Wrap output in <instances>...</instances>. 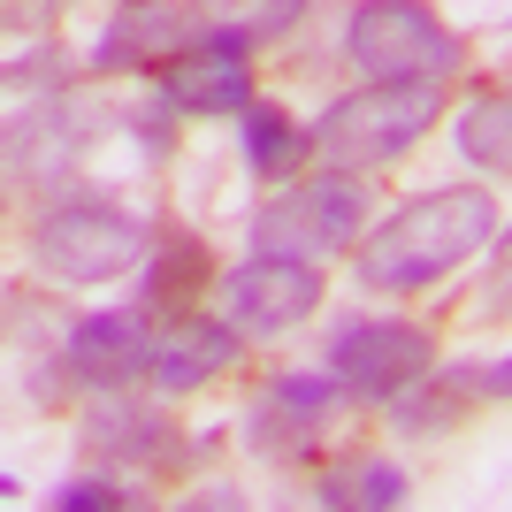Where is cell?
Returning <instances> with one entry per match:
<instances>
[{"label":"cell","mask_w":512,"mask_h":512,"mask_svg":"<svg viewBox=\"0 0 512 512\" xmlns=\"http://www.w3.org/2000/svg\"><path fill=\"white\" fill-rule=\"evenodd\" d=\"M482 245H497V199L482 184H444V192L406 199L398 214L375 222V237H360V283L367 291H428L444 283L459 260H474Z\"/></svg>","instance_id":"obj_1"},{"label":"cell","mask_w":512,"mask_h":512,"mask_svg":"<svg viewBox=\"0 0 512 512\" xmlns=\"http://www.w3.org/2000/svg\"><path fill=\"white\" fill-rule=\"evenodd\" d=\"M444 115V85H390V77H367L360 92H337V100L314 115V161L337 176H367L413 153Z\"/></svg>","instance_id":"obj_2"},{"label":"cell","mask_w":512,"mask_h":512,"mask_svg":"<svg viewBox=\"0 0 512 512\" xmlns=\"http://www.w3.org/2000/svg\"><path fill=\"white\" fill-rule=\"evenodd\" d=\"M344 62L390 85H451L467 62V39L428 0H360L344 16Z\"/></svg>","instance_id":"obj_3"},{"label":"cell","mask_w":512,"mask_h":512,"mask_svg":"<svg viewBox=\"0 0 512 512\" xmlns=\"http://www.w3.org/2000/svg\"><path fill=\"white\" fill-rule=\"evenodd\" d=\"M31 260H39L54 283H115L146 260V222L123 214L115 199H62L31 222Z\"/></svg>","instance_id":"obj_4"},{"label":"cell","mask_w":512,"mask_h":512,"mask_svg":"<svg viewBox=\"0 0 512 512\" xmlns=\"http://www.w3.org/2000/svg\"><path fill=\"white\" fill-rule=\"evenodd\" d=\"M321 360L352 390V406H390L398 390H413L436 367V337L398 314H352V321H337V337H329Z\"/></svg>","instance_id":"obj_5"},{"label":"cell","mask_w":512,"mask_h":512,"mask_svg":"<svg viewBox=\"0 0 512 512\" xmlns=\"http://www.w3.org/2000/svg\"><path fill=\"white\" fill-rule=\"evenodd\" d=\"M367 230V184L360 176H314V184H283L253 222V253H299V260H329L344 245H360Z\"/></svg>","instance_id":"obj_6"},{"label":"cell","mask_w":512,"mask_h":512,"mask_svg":"<svg viewBox=\"0 0 512 512\" xmlns=\"http://www.w3.org/2000/svg\"><path fill=\"white\" fill-rule=\"evenodd\" d=\"M352 406V390L321 367V375H276V383H260V398L245 406V444L268 459V467H299L329 444V428L337 413Z\"/></svg>","instance_id":"obj_7"},{"label":"cell","mask_w":512,"mask_h":512,"mask_svg":"<svg viewBox=\"0 0 512 512\" xmlns=\"http://www.w3.org/2000/svg\"><path fill=\"white\" fill-rule=\"evenodd\" d=\"M85 451H92V459H107V467L153 474V482H176V474H192L199 459H207L199 436H184L169 413H153V406H130L123 390H107V406H92Z\"/></svg>","instance_id":"obj_8"},{"label":"cell","mask_w":512,"mask_h":512,"mask_svg":"<svg viewBox=\"0 0 512 512\" xmlns=\"http://www.w3.org/2000/svg\"><path fill=\"white\" fill-rule=\"evenodd\" d=\"M146 306H100V314H77L62 337V375L85 390H130L153 383V329Z\"/></svg>","instance_id":"obj_9"},{"label":"cell","mask_w":512,"mask_h":512,"mask_svg":"<svg viewBox=\"0 0 512 512\" xmlns=\"http://www.w3.org/2000/svg\"><path fill=\"white\" fill-rule=\"evenodd\" d=\"M314 306H321V260H299V253H253L222 291V314L245 337H291Z\"/></svg>","instance_id":"obj_10"},{"label":"cell","mask_w":512,"mask_h":512,"mask_svg":"<svg viewBox=\"0 0 512 512\" xmlns=\"http://www.w3.org/2000/svg\"><path fill=\"white\" fill-rule=\"evenodd\" d=\"M153 85H161V107L169 115H245V107L260 100L253 92V46H237V39H199L184 46L176 62L153 69Z\"/></svg>","instance_id":"obj_11"},{"label":"cell","mask_w":512,"mask_h":512,"mask_svg":"<svg viewBox=\"0 0 512 512\" xmlns=\"http://www.w3.org/2000/svg\"><path fill=\"white\" fill-rule=\"evenodd\" d=\"M199 39H207L199 0H123L107 16V31L92 39V69H161Z\"/></svg>","instance_id":"obj_12"},{"label":"cell","mask_w":512,"mask_h":512,"mask_svg":"<svg viewBox=\"0 0 512 512\" xmlns=\"http://www.w3.org/2000/svg\"><path fill=\"white\" fill-rule=\"evenodd\" d=\"M245 360V329H237L230 314H176L169 329H161V344H153V390L161 398H184V390H207L214 375H230V367Z\"/></svg>","instance_id":"obj_13"},{"label":"cell","mask_w":512,"mask_h":512,"mask_svg":"<svg viewBox=\"0 0 512 512\" xmlns=\"http://www.w3.org/2000/svg\"><path fill=\"white\" fill-rule=\"evenodd\" d=\"M214 291V245L199 230H161L153 237V260H146V314L153 321H176L192 314L199 299Z\"/></svg>","instance_id":"obj_14"},{"label":"cell","mask_w":512,"mask_h":512,"mask_svg":"<svg viewBox=\"0 0 512 512\" xmlns=\"http://www.w3.org/2000/svg\"><path fill=\"white\" fill-rule=\"evenodd\" d=\"M474 398H490V390H482V367H428L413 390L390 398V413H398L406 436H436V428H451Z\"/></svg>","instance_id":"obj_15"},{"label":"cell","mask_w":512,"mask_h":512,"mask_svg":"<svg viewBox=\"0 0 512 512\" xmlns=\"http://www.w3.org/2000/svg\"><path fill=\"white\" fill-rule=\"evenodd\" d=\"M321 505L329 512H398L413 497V482H406V467L398 459H344V467H329L321 474Z\"/></svg>","instance_id":"obj_16"},{"label":"cell","mask_w":512,"mask_h":512,"mask_svg":"<svg viewBox=\"0 0 512 512\" xmlns=\"http://www.w3.org/2000/svg\"><path fill=\"white\" fill-rule=\"evenodd\" d=\"M237 123H245V161H253V176H268V184H276V176H299V161L314 153V138H306L276 100H253Z\"/></svg>","instance_id":"obj_17"},{"label":"cell","mask_w":512,"mask_h":512,"mask_svg":"<svg viewBox=\"0 0 512 512\" xmlns=\"http://www.w3.org/2000/svg\"><path fill=\"white\" fill-rule=\"evenodd\" d=\"M459 153H467L474 169H512V92H482L474 107H459V123H451Z\"/></svg>","instance_id":"obj_18"},{"label":"cell","mask_w":512,"mask_h":512,"mask_svg":"<svg viewBox=\"0 0 512 512\" xmlns=\"http://www.w3.org/2000/svg\"><path fill=\"white\" fill-rule=\"evenodd\" d=\"M199 8H207L214 39H237V46H268L306 16V0H199Z\"/></svg>","instance_id":"obj_19"},{"label":"cell","mask_w":512,"mask_h":512,"mask_svg":"<svg viewBox=\"0 0 512 512\" xmlns=\"http://www.w3.org/2000/svg\"><path fill=\"white\" fill-rule=\"evenodd\" d=\"M130 505H146V497L130 482H115V474H77V482L54 490V512H130Z\"/></svg>","instance_id":"obj_20"},{"label":"cell","mask_w":512,"mask_h":512,"mask_svg":"<svg viewBox=\"0 0 512 512\" xmlns=\"http://www.w3.org/2000/svg\"><path fill=\"white\" fill-rule=\"evenodd\" d=\"M482 390H490V398H512V352L497 367H482Z\"/></svg>","instance_id":"obj_21"}]
</instances>
